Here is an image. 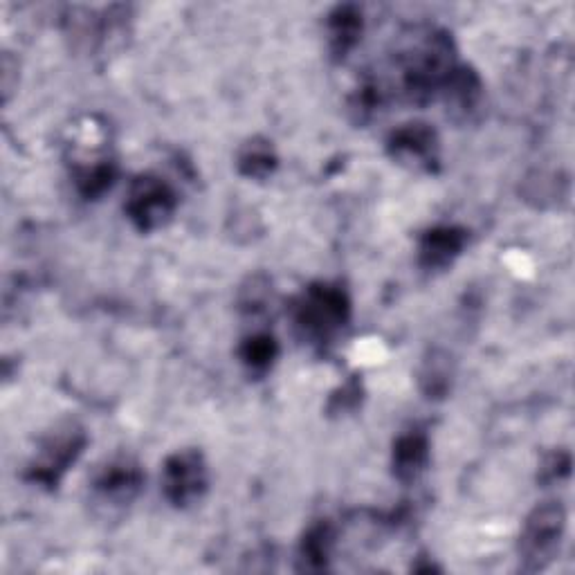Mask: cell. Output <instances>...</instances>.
Wrapping results in <instances>:
<instances>
[{"instance_id": "6da1fadb", "label": "cell", "mask_w": 575, "mask_h": 575, "mask_svg": "<svg viewBox=\"0 0 575 575\" xmlns=\"http://www.w3.org/2000/svg\"><path fill=\"white\" fill-rule=\"evenodd\" d=\"M562 510L558 506H544L528 519L524 533V553L526 560H535V567H542L544 560H551L555 544L562 533Z\"/></svg>"}, {"instance_id": "7a4b0ae2", "label": "cell", "mask_w": 575, "mask_h": 575, "mask_svg": "<svg viewBox=\"0 0 575 575\" xmlns=\"http://www.w3.org/2000/svg\"><path fill=\"white\" fill-rule=\"evenodd\" d=\"M205 477H203V465H200L198 456L194 454H182L176 459L169 461L167 465V490L169 497L173 501H185L194 499L200 488H203Z\"/></svg>"}, {"instance_id": "3957f363", "label": "cell", "mask_w": 575, "mask_h": 575, "mask_svg": "<svg viewBox=\"0 0 575 575\" xmlns=\"http://www.w3.org/2000/svg\"><path fill=\"white\" fill-rule=\"evenodd\" d=\"M131 198L133 218H138L142 227H153L162 223V218L167 216L171 209V196L167 194V189L151 180H142L140 185L135 187Z\"/></svg>"}, {"instance_id": "277c9868", "label": "cell", "mask_w": 575, "mask_h": 575, "mask_svg": "<svg viewBox=\"0 0 575 575\" xmlns=\"http://www.w3.org/2000/svg\"><path fill=\"white\" fill-rule=\"evenodd\" d=\"M342 319V297L333 295V292H319V295L310 297L308 304L304 306V326L310 331L326 333L328 328L335 326Z\"/></svg>"}, {"instance_id": "5b68a950", "label": "cell", "mask_w": 575, "mask_h": 575, "mask_svg": "<svg viewBox=\"0 0 575 575\" xmlns=\"http://www.w3.org/2000/svg\"><path fill=\"white\" fill-rule=\"evenodd\" d=\"M396 144V153L400 158H405L407 162H421L425 160L427 155L432 153V133L425 131V129H407V131H400L398 138L394 140Z\"/></svg>"}, {"instance_id": "8992f818", "label": "cell", "mask_w": 575, "mask_h": 575, "mask_svg": "<svg viewBox=\"0 0 575 575\" xmlns=\"http://www.w3.org/2000/svg\"><path fill=\"white\" fill-rule=\"evenodd\" d=\"M461 248V241L452 232H434L425 245V254L430 257V263H441L452 257Z\"/></svg>"}, {"instance_id": "52a82bcc", "label": "cell", "mask_w": 575, "mask_h": 575, "mask_svg": "<svg viewBox=\"0 0 575 575\" xmlns=\"http://www.w3.org/2000/svg\"><path fill=\"white\" fill-rule=\"evenodd\" d=\"M398 470L400 472H416L418 470V465L423 463L425 459V445L421 438H416V436H409L405 438L403 443H400L398 447Z\"/></svg>"}]
</instances>
